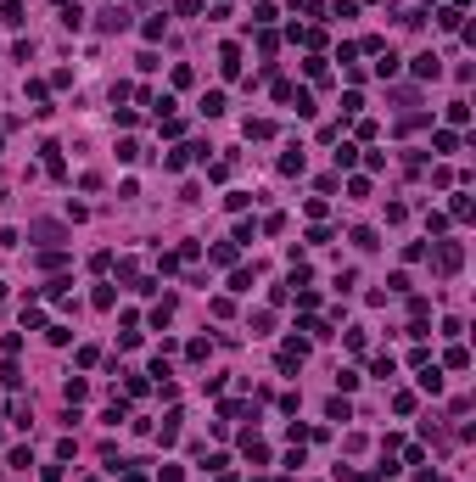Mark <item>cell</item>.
Here are the masks:
<instances>
[{
	"mask_svg": "<svg viewBox=\"0 0 476 482\" xmlns=\"http://www.w3.org/2000/svg\"><path fill=\"white\" fill-rule=\"evenodd\" d=\"M168 320H174V303H168V297H163V303H157V309H152V325H157V331H163V325H168Z\"/></svg>",
	"mask_w": 476,
	"mask_h": 482,
	"instance_id": "obj_11",
	"label": "cell"
},
{
	"mask_svg": "<svg viewBox=\"0 0 476 482\" xmlns=\"http://www.w3.org/2000/svg\"><path fill=\"white\" fill-rule=\"evenodd\" d=\"M213 264L230 270V264H236V241H219V247H213Z\"/></svg>",
	"mask_w": 476,
	"mask_h": 482,
	"instance_id": "obj_10",
	"label": "cell"
},
{
	"mask_svg": "<svg viewBox=\"0 0 476 482\" xmlns=\"http://www.w3.org/2000/svg\"><path fill=\"white\" fill-rule=\"evenodd\" d=\"M247 135H252V141H269V135H275V123H269V118H252V123H247Z\"/></svg>",
	"mask_w": 476,
	"mask_h": 482,
	"instance_id": "obj_9",
	"label": "cell"
},
{
	"mask_svg": "<svg viewBox=\"0 0 476 482\" xmlns=\"http://www.w3.org/2000/svg\"><path fill=\"white\" fill-rule=\"evenodd\" d=\"M459 264H465V247H459V241H443V247H437V270H443V275H454Z\"/></svg>",
	"mask_w": 476,
	"mask_h": 482,
	"instance_id": "obj_1",
	"label": "cell"
},
{
	"mask_svg": "<svg viewBox=\"0 0 476 482\" xmlns=\"http://www.w3.org/2000/svg\"><path fill=\"white\" fill-rule=\"evenodd\" d=\"M84 482H96V476H84Z\"/></svg>",
	"mask_w": 476,
	"mask_h": 482,
	"instance_id": "obj_20",
	"label": "cell"
},
{
	"mask_svg": "<svg viewBox=\"0 0 476 482\" xmlns=\"http://www.w3.org/2000/svg\"><path fill=\"white\" fill-rule=\"evenodd\" d=\"M0 17H6V28H23L28 17H23V6H17V0H6V6H0Z\"/></svg>",
	"mask_w": 476,
	"mask_h": 482,
	"instance_id": "obj_8",
	"label": "cell"
},
{
	"mask_svg": "<svg viewBox=\"0 0 476 482\" xmlns=\"http://www.w3.org/2000/svg\"><path fill=\"white\" fill-rule=\"evenodd\" d=\"M325 415H331V421H348L353 410H348V399H331V404H325Z\"/></svg>",
	"mask_w": 476,
	"mask_h": 482,
	"instance_id": "obj_16",
	"label": "cell"
},
{
	"mask_svg": "<svg viewBox=\"0 0 476 482\" xmlns=\"http://www.w3.org/2000/svg\"><path fill=\"white\" fill-rule=\"evenodd\" d=\"M280 174H302V152H286L280 157Z\"/></svg>",
	"mask_w": 476,
	"mask_h": 482,
	"instance_id": "obj_19",
	"label": "cell"
},
{
	"mask_svg": "<svg viewBox=\"0 0 476 482\" xmlns=\"http://www.w3.org/2000/svg\"><path fill=\"white\" fill-rule=\"evenodd\" d=\"M448 219H459V225H465V219H470V197H454V208H448Z\"/></svg>",
	"mask_w": 476,
	"mask_h": 482,
	"instance_id": "obj_17",
	"label": "cell"
},
{
	"mask_svg": "<svg viewBox=\"0 0 476 482\" xmlns=\"http://www.w3.org/2000/svg\"><path fill=\"white\" fill-rule=\"evenodd\" d=\"M202 112L219 118V112H225V90H207V96H202Z\"/></svg>",
	"mask_w": 476,
	"mask_h": 482,
	"instance_id": "obj_6",
	"label": "cell"
},
{
	"mask_svg": "<svg viewBox=\"0 0 476 482\" xmlns=\"http://www.w3.org/2000/svg\"><path fill=\"white\" fill-rule=\"evenodd\" d=\"M375 73H381V79H393V73H398V57H393V51H381V62H375Z\"/></svg>",
	"mask_w": 476,
	"mask_h": 482,
	"instance_id": "obj_13",
	"label": "cell"
},
{
	"mask_svg": "<svg viewBox=\"0 0 476 482\" xmlns=\"http://www.w3.org/2000/svg\"><path fill=\"white\" fill-rule=\"evenodd\" d=\"M393 410L398 415H415V392H393Z\"/></svg>",
	"mask_w": 476,
	"mask_h": 482,
	"instance_id": "obj_15",
	"label": "cell"
},
{
	"mask_svg": "<svg viewBox=\"0 0 476 482\" xmlns=\"http://www.w3.org/2000/svg\"><path fill=\"white\" fill-rule=\"evenodd\" d=\"M353 157H359V146H348V141L336 146V168H353Z\"/></svg>",
	"mask_w": 476,
	"mask_h": 482,
	"instance_id": "obj_14",
	"label": "cell"
},
{
	"mask_svg": "<svg viewBox=\"0 0 476 482\" xmlns=\"http://www.w3.org/2000/svg\"><path fill=\"white\" fill-rule=\"evenodd\" d=\"M123 23H129V17H123V12H101V34H118V28H123Z\"/></svg>",
	"mask_w": 476,
	"mask_h": 482,
	"instance_id": "obj_12",
	"label": "cell"
},
{
	"mask_svg": "<svg viewBox=\"0 0 476 482\" xmlns=\"http://www.w3.org/2000/svg\"><path fill=\"white\" fill-rule=\"evenodd\" d=\"M420 392H443V370L437 365H420Z\"/></svg>",
	"mask_w": 476,
	"mask_h": 482,
	"instance_id": "obj_4",
	"label": "cell"
},
{
	"mask_svg": "<svg viewBox=\"0 0 476 482\" xmlns=\"http://www.w3.org/2000/svg\"><path fill=\"white\" fill-rule=\"evenodd\" d=\"M431 146H437V152H459V135H454V129H437V135H431Z\"/></svg>",
	"mask_w": 476,
	"mask_h": 482,
	"instance_id": "obj_7",
	"label": "cell"
},
{
	"mask_svg": "<svg viewBox=\"0 0 476 482\" xmlns=\"http://www.w3.org/2000/svg\"><path fill=\"white\" fill-rule=\"evenodd\" d=\"M448 123H470V107L465 101H448Z\"/></svg>",
	"mask_w": 476,
	"mask_h": 482,
	"instance_id": "obj_18",
	"label": "cell"
},
{
	"mask_svg": "<svg viewBox=\"0 0 476 482\" xmlns=\"http://www.w3.org/2000/svg\"><path fill=\"white\" fill-rule=\"evenodd\" d=\"M219 68H225V79H236V73H241V51L225 46V51H219Z\"/></svg>",
	"mask_w": 476,
	"mask_h": 482,
	"instance_id": "obj_5",
	"label": "cell"
},
{
	"mask_svg": "<svg viewBox=\"0 0 476 482\" xmlns=\"http://www.w3.org/2000/svg\"><path fill=\"white\" fill-rule=\"evenodd\" d=\"M409 73H415V79H437V73H443V62L431 57V51H420V57L409 62Z\"/></svg>",
	"mask_w": 476,
	"mask_h": 482,
	"instance_id": "obj_2",
	"label": "cell"
},
{
	"mask_svg": "<svg viewBox=\"0 0 476 482\" xmlns=\"http://www.w3.org/2000/svg\"><path fill=\"white\" fill-rule=\"evenodd\" d=\"M34 236L45 241V247H62V236H68V230H62V225H51V219H39V225H34Z\"/></svg>",
	"mask_w": 476,
	"mask_h": 482,
	"instance_id": "obj_3",
	"label": "cell"
}]
</instances>
